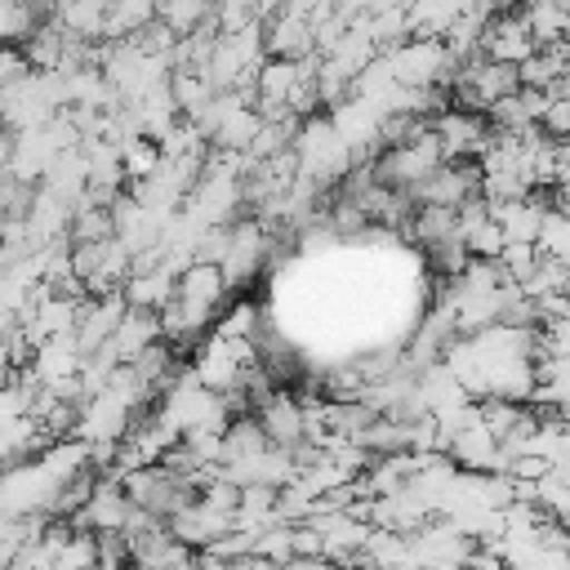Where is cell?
Segmentation results:
<instances>
[{"instance_id":"1","label":"cell","mask_w":570,"mask_h":570,"mask_svg":"<svg viewBox=\"0 0 570 570\" xmlns=\"http://www.w3.org/2000/svg\"><path fill=\"white\" fill-rule=\"evenodd\" d=\"M383 62L392 67L396 85L405 89H436L445 80H454V58L445 49V40H405L401 49L383 53Z\"/></svg>"},{"instance_id":"2","label":"cell","mask_w":570,"mask_h":570,"mask_svg":"<svg viewBox=\"0 0 570 570\" xmlns=\"http://www.w3.org/2000/svg\"><path fill=\"white\" fill-rule=\"evenodd\" d=\"M432 134H436L445 160H481V156L490 151V142H494L485 116L472 111V107H445V111L432 120Z\"/></svg>"},{"instance_id":"3","label":"cell","mask_w":570,"mask_h":570,"mask_svg":"<svg viewBox=\"0 0 570 570\" xmlns=\"http://www.w3.org/2000/svg\"><path fill=\"white\" fill-rule=\"evenodd\" d=\"M263 436L276 445V450H303L307 445V410L298 396H289L285 387H276L258 410H254Z\"/></svg>"},{"instance_id":"4","label":"cell","mask_w":570,"mask_h":570,"mask_svg":"<svg viewBox=\"0 0 570 570\" xmlns=\"http://www.w3.org/2000/svg\"><path fill=\"white\" fill-rule=\"evenodd\" d=\"M178 303H187V307H196V312H205V316H214V307L227 298V276H223V267H214V263H191L187 272H178V294H174Z\"/></svg>"},{"instance_id":"5","label":"cell","mask_w":570,"mask_h":570,"mask_svg":"<svg viewBox=\"0 0 570 570\" xmlns=\"http://www.w3.org/2000/svg\"><path fill=\"white\" fill-rule=\"evenodd\" d=\"M539 254L543 258H552V263H566L570 267V209L566 205H552L548 209V218H543V227H539Z\"/></svg>"},{"instance_id":"6","label":"cell","mask_w":570,"mask_h":570,"mask_svg":"<svg viewBox=\"0 0 570 570\" xmlns=\"http://www.w3.org/2000/svg\"><path fill=\"white\" fill-rule=\"evenodd\" d=\"M254 303L249 298H240V303H232L227 312H223V321H214V334L218 338H227V343H249V334H254Z\"/></svg>"},{"instance_id":"7","label":"cell","mask_w":570,"mask_h":570,"mask_svg":"<svg viewBox=\"0 0 570 570\" xmlns=\"http://www.w3.org/2000/svg\"><path fill=\"white\" fill-rule=\"evenodd\" d=\"M543 129H548L552 142L570 138V98H552V107H548V116H543Z\"/></svg>"},{"instance_id":"8","label":"cell","mask_w":570,"mask_h":570,"mask_svg":"<svg viewBox=\"0 0 570 570\" xmlns=\"http://www.w3.org/2000/svg\"><path fill=\"white\" fill-rule=\"evenodd\" d=\"M276 570H334L325 557H294V561H285V566H276Z\"/></svg>"},{"instance_id":"9","label":"cell","mask_w":570,"mask_h":570,"mask_svg":"<svg viewBox=\"0 0 570 570\" xmlns=\"http://www.w3.org/2000/svg\"><path fill=\"white\" fill-rule=\"evenodd\" d=\"M232 570H276L272 561H263V557H245V561H236Z\"/></svg>"}]
</instances>
